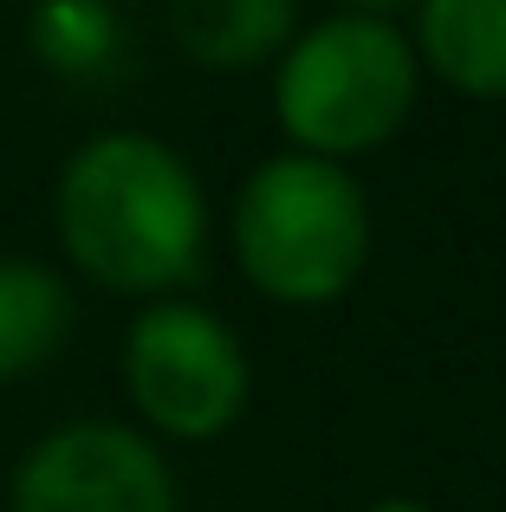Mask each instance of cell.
<instances>
[{"mask_svg":"<svg viewBox=\"0 0 506 512\" xmlns=\"http://www.w3.org/2000/svg\"><path fill=\"white\" fill-rule=\"evenodd\" d=\"M52 240L117 299H182L208 260V188L156 130H98L52 175Z\"/></svg>","mask_w":506,"mask_h":512,"instance_id":"1","label":"cell"},{"mask_svg":"<svg viewBox=\"0 0 506 512\" xmlns=\"http://www.w3.org/2000/svg\"><path fill=\"white\" fill-rule=\"evenodd\" d=\"M422 98V65L409 26L383 7H338L299 20L273 59V117L286 143L318 163L370 156L409 124Z\"/></svg>","mask_w":506,"mask_h":512,"instance_id":"2","label":"cell"},{"mask_svg":"<svg viewBox=\"0 0 506 512\" xmlns=\"http://www.w3.org/2000/svg\"><path fill=\"white\" fill-rule=\"evenodd\" d=\"M234 266L260 299L312 312L338 305L370 266V195L344 163L279 150L234 195Z\"/></svg>","mask_w":506,"mask_h":512,"instance_id":"3","label":"cell"},{"mask_svg":"<svg viewBox=\"0 0 506 512\" xmlns=\"http://www.w3.org/2000/svg\"><path fill=\"white\" fill-rule=\"evenodd\" d=\"M117 376H124V402L137 428L156 448L163 441H182V448L221 441L247 415L253 396V363L241 331L195 299L143 305L124 325Z\"/></svg>","mask_w":506,"mask_h":512,"instance_id":"4","label":"cell"},{"mask_svg":"<svg viewBox=\"0 0 506 512\" xmlns=\"http://www.w3.org/2000/svg\"><path fill=\"white\" fill-rule=\"evenodd\" d=\"M7 512H182V480L137 422L78 415L13 461Z\"/></svg>","mask_w":506,"mask_h":512,"instance_id":"5","label":"cell"},{"mask_svg":"<svg viewBox=\"0 0 506 512\" xmlns=\"http://www.w3.org/2000/svg\"><path fill=\"white\" fill-rule=\"evenodd\" d=\"M403 26L429 78L461 98L506 104V0H429Z\"/></svg>","mask_w":506,"mask_h":512,"instance_id":"6","label":"cell"},{"mask_svg":"<svg viewBox=\"0 0 506 512\" xmlns=\"http://www.w3.org/2000/svg\"><path fill=\"white\" fill-rule=\"evenodd\" d=\"M78 331L72 279L33 253H0V383L39 376Z\"/></svg>","mask_w":506,"mask_h":512,"instance_id":"7","label":"cell"},{"mask_svg":"<svg viewBox=\"0 0 506 512\" xmlns=\"http://www.w3.org/2000/svg\"><path fill=\"white\" fill-rule=\"evenodd\" d=\"M292 33H299L292 0H182V7H169V39L208 72L273 65Z\"/></svg>","mask_w":506,"mask_h":512,"instance_id":"8","label":"cell"},{"mask_svg":"<svg viewBox=\"0 0 506 512\" xmlns=\"http://www.w3.org/2000/svg\"><path fill=\"white\" fill-rule=\"evenodd\" d=\"M26 52L59 78H98L124 52V13L104 0H46L26 13Z\"/></svg>","mask_w":506,"mask_h":512,"instance_id":"9","label":"cell"},{"mask_svg":"<svg viewBox=\"0 0 506 512\" xmlns=\"http://www.w3.org/2000/svg\"><path fill=\"white\" fill-rule=\"evenodd\" d=\"M364 512H435V506L416 500V493H383V500H370Z\"/></svg>","mask_w":506,"mask_h":512,"instance_id":"10","label":"cell"}]
</instances>
